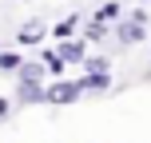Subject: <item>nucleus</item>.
Here are the masks:
<instances>
[{
    "label": "nucleus",
    "instance_id": "f257e3e1",
    "mask_svg": "<svg viewBox=\"0 0 151 143\" xmlns=\"http://www.w3.org/2000/svg\"><path fill=\"white\" fill-rule=\"evenodd\" d=\"M80 99H83L80 80H68V75H60V80H52V83H48V103H52V107H72V103H80Z\"/></svg>",
    "mask_w": 151,
    "mask_h": 143
},
{
    "label": "nucleus",
    "instance_id": "f03ea898",
    "mask_svg": "<svg viewBox=\"0 0 151 143\" xmlns=\"http://www.w3.org/2000/svg\"><path fill=\"white\" fill-rule=\"evenodd\" d=\"M111 36L119 40L123 48H139L147 40V24H135V20H127V16H123L119 24H111Z\"/></svg>",
    "mask_w": 151,
    "mask_h": 143
},
{
    "label": "nucleus",
    "instance_id": "7ed1b4c3",
    "mask_svg": "<svg viewBox=\"0 0 151 143\" xmlns=\"http://www.w3.org/2000/svg\"><path fill=\"white\" fill-rule=\"evenodd\" d=\"M16 103H20V107L48 103V88H44V80H16Z\"/></svg>",
    "mask_w": 151,
    "mask_h": 143
},
{
    "label": "nucleus",
    "instance_id": "20e7f679",
    "mask_svg": "<svg viewBox=\"0 0 151 143\" xmlns=\"http://www.w3.org/2000/svg\"><path fill=\"white\" fill-rule=\"evenodd\" d=\"M56 52L64 56V64H68V68H76V64H80V68H83V60H88V40H83V36H72V40H60V44H56Z\"/></svg>",
    "mask_w": 151,
    "mask_h": 143
},
{
    "label": "nucleus",
    "instance_id": "39448f33",
    "mask_svg": "<svg viewBox=\"0 0 151 143\" xmlns=\"http://www.w3.org/2000/svg\"><path fill=\"white\" fill-rule=\"evenodd\" d=\"M80 80V88H83V96H107L111 91V72H83V75H76Z\"/></svg>",
    "mask_w": 151,
    "mask_h": 143
},
{
    "label": "nucleus",
    "instance_id": "423d86ee",
    "mask_svg": "<svg viewBox=\"0 0 151 143\" xmlns=\"http://www.w3.org/2000/svg\"><path fill=\"white\" fill-rule=\"evenodd\" d=\"M44 40H48V28L40 20H28L20 32H16V48H40Z\"/></svg>",
    "mask_w": 151,
    "mask_h": 143
},
{
    "label": "nucleus",
    "instance_id": "0eeeda50",
    "mask_svg": "<svg viewBox=\"0 0 151 143\" xmlns=\"http://www.w3.org/2000/svg\"><path fill=\"white\" fill-rule=\"evenodd\" d=\"M36 60H40V64L48 68V75H52V80L68 75V64H64V56L56 52V48H44V44H40V48H36Z\"/></svg>",
    "mask_w": 151,
    "mask_h": 143
},
{
    "label": "nucleus",
    "instance_id": "6e6552de",
    "mask_svg": "<svg viewBox=\"0 0 151 143\" xmlns=\"http://www.w3.org/2000/svg\"><path fill=\"white\" fill-rule=\"evenodd\" d=\"M76 28H80V12H68L64 20H56L52 28H48V36L60 44V40H72V36H76Z\"/></svg>",
    "mask_w": 151,
    "mask_h": 143
},
{
    "label": "nucleus",
    "instance_id": "1a4fd4ad",
    "mask_svg": "<svg viewBox=\"0 0 151 143\" xmlns=\"http://www.w3.org/2000/svg\"><path fill=\"white\" fill-rule=\"evenodd\" d=\"M123 16H127V12H123V4H119V0H104V4L91 12V20H99V24H119Z\"/></svg>",
    "mask_w": 151,
    "mask_h": 143
},
{
    "label": "nucleus",
    "instance_id": "9d476101",
    "mask_svg": "<svg viewBox=\"0 0 151 143\" xmlns=\"http://www.w3.org/2000/svg\"><path fill=\"white\" fill-rule=\"evenodd\" d=\"M107 36H111V24H99V20L83 24V40H88V44H99V40H107Z\"/></svg>",
    "mask_w": 151,
    "mask_h": 143
},
{
    "label": "nucleus",
    "instance_id": "9b49d317",
    "mask_svg": "<svg viewBox=\"0 0 151 143\" xmlns=\"http://www.w3.org/2000/svg\"><path fill=\"white\" fill-rule=\"evenodd\" d=\"M20 64H24V56L16 52V48H4V52H0V72L16 75V72H20Z\"/></svg>",
    "mask_w": 151,
    "mask_h": 143
},
{
    "label": "nucleus",
    "instance_id": "f8f14e48",
    "mask_svg": "<svg viewBox=\"0 0 151 143\" xmlns=\"http://www.w3.org/2000/svg\"><path fill=\"white\" fill-rule=\"evenodd\" d=\"M44 75H48V68H44L40 60H24L20 72H16V80H44Z\"/></svg>",
    "mask_w": 151,
    "mask_h": 143
},
{
    "label": "nucleus",
    "instance_id": "ddd939ff",
    "mask_svg": "<svg viewBox=\"0 0 151 143\" xmlns=\"http://www.w3.org/2000/svg\"><path fill=\"white\" fill-rule=\"evenodd\" d=\"M83 72H111V60H107V56H91V52H88Z\"/></svg>",
    "mask_w": 151,
    "mask_h": 143
},
{
    "label": "nucleus",
    "instance_id": "4468645a",
    "mask_svg": "<svg viewBox=\"0 0 151 143\" xmlns=\"http://www.w3.org/2000/svg\"><path fill=\"white\" fill-rule=\"evenodd\" d=\"M127 20H135V24H151V12H147V8H131Z\"/></svg>",
    "mask_w": 151,
    "mask_h": 143
},
{
    "label": "nucleus",
    "instance_id": "2eb2a0df",
    "mask_svg": "<svg viewBox=\"0 0 151 143\" xmlns=\"http://www.w3.org/2000/svg\"><path fill=\"white\" fill-rule=\"evenodd\" d=\"M12 107H16V103H12V99H8V96H0V123H4V119H8V115H12Z\"/></svg>",
    "mask_w": 151,
    "mask_h": 143
},
{
    "label": "nucleus",
    "instance_id": "dca6fc26",
    "mask_svg": "<svg viewBox=\"0 0 151 143\" xmlns=\"http://www.w3.org/2000/svg\"><path fill=\"white\" fill-rule=\"evenodd\" d=\"M0 52H4V44H0Z\"/></svg>",
    "mask_w": 151,
    "mask_h": 143
}]
</instances>
